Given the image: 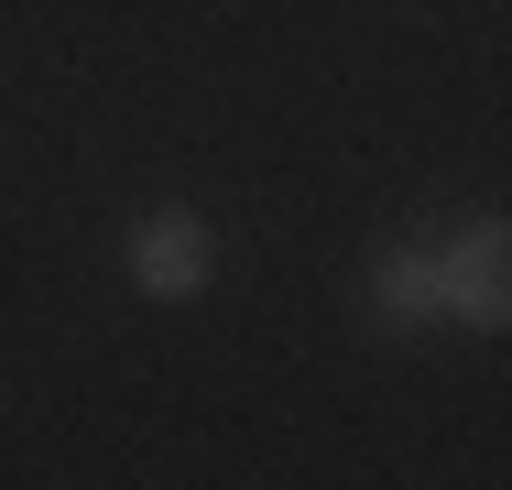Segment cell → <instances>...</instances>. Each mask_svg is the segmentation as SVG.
<instances>
[{
	"instance_id": "cell-1",
	"label": "cell",
	"mask_w": 512,
	"mask_h": 490,
	"mask_svg": "<svg viewBox=\"0 0 512 490\" xmlns=\"http://www.w3.org/2000/svg\"><path fill=\"white\" fill-rule=\"evenodd\" d=\"M120 262H131V294H153V305H197L218 284V240H207L197 207H142Z\"/></svg>"
},
{
	"instance_id": "cell-2",
	"label": "cell",
	"mask_w": 512,
	"mask_h": 490,
	"mask_svg": "<svg viewBox=\"0 0 512 490\" xmlns=\"http://www.w3.org/2000/svg\"><path fill=\"white\" fill-rule=\"evenodd\" d=\"M436 273H447V327H502L512 316V229L502 218H469L436 240Z\"/></svg>"
},
{
	"instance_id": "cell-3",
	"label": "cell",
	"mask_w": 512,
	"mask_h": 490,
	"mask_svg": "<svg viewBox=\"0 0 512 490\" xmlns=\"http://www.w3.org/2000/svg\"><path fill=\"white\" fill-rule=\"evenodd\" d=\"M360 316L371 327H447V273H436V229L382 240L371 273H360Z\"/></svg>"
}]
</instances>
